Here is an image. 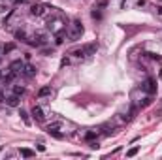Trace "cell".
Here are the masks:
<instances>
[{"mask_svg": "<svg viewBox=\"0 0 162 160\" xmlns=\"http://www.w3.org/2000/svg\"><path fill=\"white\" fill-rule=\"evenodd\" d=\"M83 34V26L79 21H74L72 25H70V29H66V36L70 38V42H76V40H79Z\"/></svg>", "mask_w": 162, "mask_h": 160, "instance_id": "obj_1", "label": "cell"}, {"mask_svg": "<svg viewBox=\"0 0 162 160\" xmlns=\"http://www.w3.org/2000/svg\"><path fill=\"white\" fill-rule=\"evenodd\" d=\"M96 49H98L96 43H89V45H83V47H79V49H76L72 55H76V57H79V58L81 57H90V55L96 53Z\"/></svg>", "mask_w": 162, "mask_h": 160, "instance_id": "obj_2", "label": "cell"}, {"mask_svg": "<svg viewBox=\"0 0 162 160\" xmlns=\"http://www.w3.org/2000/svg\"><path fill=\"white\" fill-rule=\"evenodd\" d=\"M47 13V6L45 4H32L30 6V15H34V17H42V15Z\"/></svg>", "mask_w": 162, "mask_h": 160, "instance_id": "obj_3", "label": "cell"}, {"mask_svg": "<svg viewBox=\"0 0 162 160\" xmlns=\"http://www.w3.org/2000/svg\"><path fill=\"white\" fill-rule=\"evenodd\" d=\"M141 89H143L147 94H155V93H156V81H155L153 77H147V79L143 81V85H141Z\"/></svg>", "mask_w": 162, "mask_h": 160, "instance_id": "obj_4", "label": "cell"}, {"mask_svg": "<svg viewBox=\"0 0 162 160\" xmlns=\"http://www.w3.org/2000/svg\"><path fill=\"white\" fill-rule=\"evenodd\" d=\"M26 42H29L30 45L42 47V45H45V43H47V36H45V34H36V36H32L30 40H26Z\"/></svg>", "mask_w": 162, "mask_h": 160, "instance_id": "obj_5", "label": "cell"}, {"mask_svg": "<svg viewBox=\"0 0 162 160\" xmlns=\"http://www.w3.org/2000/svg\"><path fill=\"white\" fill-rule=\"evenodd\" d=\"M30 115H32V117L36 119L38 122H42L43 119H45V115H43V109H42L40 106H34V107H32V111H30Z\"/></svg>", "mask_w": 162, "mask_h": 160, "instance_id": "obj_6", "label": "cell"}, {"mask_svg": "<svg viewBox=\"0 0 162 160\" xmlns=\"http://www.w3.org/2000/svg\"><path fill=\"white\" fill-rule=\"evenodd\" d=\"M23 75H25V77H34V75H36V68L32 66V64H25V66H23V72H21Z\"/></svg>", "mask_w": 162, "mask_h": 160, "instance_id": "obj_7", "label": "cell"}, {"mask_svg": "<svg viewBox=\"0 0 162 160\" xmlns=\"http://www.w3.org/2000/svg\"><path fill=\"white\" fill-rule=\"evenodd\" d=\"M23 66H25V64H23L21 61H13L10 64V72H13V74L17 75V74H21V72H23Z\"/></svg>", "mask_w": 162, "mask_h": 160, "instance_id": "obj_8", "label": "cell"}, {"mask_svg": "<svg viewBox=\"0 0 162 160\" xmlns=\"http://www.w3.org/2000/svg\"><path fill=\"white\" fill-rule=\"evenodd\" d=\"M47 132H49L53 138H57V139H62V138H64V136L58 132V125H49V126H47Z\"/></svg>", "mask_w": 162, "mask_h": 160, "instance_id": "obj_9", "label": "cell"}, {"mask_svg": "<svg viewBox=\"0 0 162 160\" xmlns=\"http://www.w3.org/2000/svg\"><path fill=\"white\" fill-rule=\"evenodd\" d=\"M19 102H21V96H17V94H11V96H8V98H6V104L10 107H17Z\"/></svg>", "mask_w": 162, "mask_h": 160, "instance_id": "obj_10", "label": "cell"}, {"mask_svg": "<svg viewBox=\"0 0 162 160\" xmlns=\"http://www.w3.org/2000/svg\"><path fill=\"white\" fill-rule=\"evenodd\" d=\"M51 94V87L47 85V87H42L40 90H38V98H45V96H49Z\"/></svg>", "mask_w": 162, "mask_h": 160, "instance_id": "obj_11", "label": "cell"}, {"mask_svg": "<svg viewBox=\"0 0 162 160\" xmlns=\"http://www.w3.org/2000/svg\"><path fill=\"white\" fill-rule=\"evenodd\" d=\"M19 153H21V157H25V158H32L34 157V151H30V149H21Z\"/></svg>", "mask_w": 162, "mask_h": 160, "instance_id": "obj_12", "label": "cell"}, {"mask_svg": "<svg viewBox=\"0 0 162 160\" xmlns=\"http://www.w3.org/2000/svg\"><path fill=\"white\" fill-rule=\"evenodd\" d=\"M19 115H21V119L25 121V125H30V119H29V113H26L25 109H21L19 111Z\"/></svg>", "mask_w": 162, "mask_h": 160, "instance_id": "obj_13", "label": "cell"}, {"mask_svg": "<svg viewBox=\"0 0 162 160\" xmlns=\"http://www.w3.org/2000/svg\"><path fill=\"white\" fill-rule=\"evenodd\" d=\"M13 94L23 96V94H25V87H19V85H15V87H13Z\"/></svg>", "mask_w": 162, "mask_h": 160, "instance_id": "obj_14", "label": "cell"}, {"mask_svg": "<svg viewBox=\"0 0 162 160\" xmlns=\"http://www.w3.org/2000/svg\"><path fill=\"white\" fill-rule=\"evenodd\" d=\"M108 6V0H98L96 4H94V10H102V8Z\"/></svg>", "mask_w": 162, "mask_h": 160, "instance_id": "obj_15", "label": "cell"}, {"mask_svg": "<svg viewBox=\"0 0 162 160\" xmlns=\"http://www.w3.org/2000/svg\"><path fill=\"white\" fill-rule=\"evenodd\" d=\"M15 38L17 40H26V32L25 30H17L15 32Z\"/></svg>", "mask_w": 162, "mask_h": 160, "instance_id": "obj_16", "label": "cell"}, {"mask_svg": "<svg viewBox=\"0 0 162 160\" xmlns=\"http://www.w3.org/2000/svg\"><path fill=\"white\" fill-rule=\"evenodd\" d=\"M136 154H138V147H132V149H128V151H126V157H130V158H132V157H136Z\"/></svg>", "mask_w": 162, "mask_h": 160, "instance_id": "obj_17", "label": "cell"}, {"mask_svg": "<svg viewBox=\"0 0 162 160\" xmlns=\"http://www.w3.org/2000/svg\"><path fill=\"white\" fill-rule=\"evenodd\" d=\"M94 138H96V132H92V130L85 134V139H87V141H90V139H94Z\"/></svg>", "mask_w": 162, "mask_h": 160, "instance_id": "obj_18", "label": "cell"}, {"mask_svg": "<svg viewBox=\"0 0 162 160\" xmlns=\"http://www.w3.org/2000/svg\"><path fill=\"white\" fill-rule=\"evenodd\" d=\"M13 43H8V45H4V53H10V51H13Z\"/></svg>", "mask_w": 162, "mask_h": 160, "instance_id": "obj_19", "label": "cell"}, {"mask_svg": "<svg viewBox=\"0 0 162 160\" xmlns=\"http://www.w3.org/2000/svg\"><path fill=\"white\" fill-rule=\"evenodd\" d=\"M92 17H94V19H102V13H100L98 10H94V11H92Z\"/></svg>", "mask_w": 162, "mask_h": 160, "instance_id": "obj_20", "label": "cell"}, {"mask_svg": "<svg viewBox=\"0 0 162 160\" xmlns=\"http://www.w3.org/2000/svg\"><path fill=\"white\" fill-rule=\"evenodd\" d=\"M4 98H6V96H4V93H2V90H0V104L4 102Z\"/></svg>", "mask_w": 162, "mask_h": 160, "instance_id": "obj_21", "label": "cell"}, {"mask_svg": "<svg viewBox=\"0 0 162 160\" xmlns=\"http://www.w3.org/2000/svg\"><path fill=\"white\" fill-rule=\"evenodd\" d=\"M23 2H26V0H13V4H23Z\"/></svg>", "mask_w": 162, "mask_h": 160, "instance_id": "obj_22", "label": "cell"}, {"mask_svg": "<svg viewBox=\"0 0 162 160\" xmlns=\"http://www.w3.org/2000/svg\"><path fill=\"white\" fill-rule=\"evenodd\" d=\"M2 11H6V8H4L2 4H0V13H2Z\"/></svg>", "mask_w": 162, "mask_h": 160, "instance_id": "obj_23", "label": "cell"}, {"mask_svg": "<svg viewBox=\"0 0 162 160\" xmlns=\"http://www.w3.org/2000/svg\"><path fill=\"white\" fill-rule=\"evenodd\" d=\"M2 77H4V74H2V70H0V81H2Z\"/></svg>", "mask_w": 162, "mask_h": 160, "instance_id": "obj_24", "label": "cell"}, {"mask_svg": "<svg viewBox=\"0 0 162 160\" xmlns=\"http://www.w3.org/2000/svg\"><path fill=\"white\" fill-rule=\"evenodd\" d=\"M159 13H160V15H162V6H160V8H159Z\"/></svg>", "mask_w": 162, "mask_h": 160, "instance_id": "obj_25", "label": "cell"}, {"mask_svg": "<svg viewBox=\"0 0 162 160\" xmlns=\"http://www.w3.org/2000/svg\"><path fill=\"white\" fill-rule=\"evenodd\" d=\"M159 75H160V79H162V70H160V74H159Z\"/></svg>", "mask_w": 162, "mask_h": 160, "instance_id": "obj_26", "label": "cell"}]
</instances>
